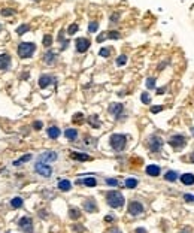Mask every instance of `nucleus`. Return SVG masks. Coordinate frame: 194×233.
Returning <instances> with one entry per match:
<instances>
[{
	"label": "nucleus",
	"instance_id": "obj_27",
	"mask_svg": "<svg viewBox=\"0 0 194 233\" xmlns=\"http://www.w3.org/2000/svg\"><path fill=\"white\" fill-rule=\"evenodd\" d=\"M126 187L127 188H136L137 187V179H134V178H129V179H126Z\"/></svg>",
	"mask_w": 194,
	"mask_h": 233
},
{
	"label": "nucleus",
	"instance_id": "obj_24",
	"mask_svg": "<svg viewBox=\"0 0 194 233\" xmlns=\"http://www.w3.org/2000/svg\"><path fill=\"white\" fill-rule=\"evenodd\" d=\"M69 217L72 218V220H78L79 217H81V211L78 208H70L69 209Z\"/></svg>",
	"mask_w": 194,
	"mask_h": 233
},
{
	"label": "nucleus",
	"instance_id": "obj_43",
	"mask_svg": "<svg viewBox=\"0 0 194 233\" xmlns=\"http://www.w3.org/2000/svg\"><path fill=\"white\" fill-rule=\"evenodd\" d=\"M118 18H119L118 14H112L111 15V22H118Z\"/></svg>",
	"mask_w": 194,
	"mask_h": 233
},
{
	"label": "nucleus",
	"instance_id": "obj_14",
	"mask_svg": "<svg viewBox=\"0 0 194 233\" xmlns=\"http://www.w3.org/2000/svg\"><path fill=\"white\" fill-rule=\"evenodd\" d=\"M43 61H45L46 64H54V63L57 61V52H54V51H48V52L43 55Z\"/></svg>",
	"mask_w": 194,
	"mask_h": 233
},
{
	"label": "nucleus",
	"instance_id": "obj_4",
	"mask_svg": "<svg viewBox=\"0 0 194 233\" xmlns=\"http://www.w3.org/2000/svg\"><path fill=\"white\" fill-rule=\"evenodd\" d=\"M34 170H36V173H39L40 176H45V178H50V176L52 175L51 166L46 165V163H43V161H39V160H37L36 165H34Z\"/></svg>",
	"mask_w": 194,
	"mask_h": 233
},
{
	"label": "nucleus",
	"instance_id": "obj_9",
	"mask_svg": "<svg viewBox=\"0 0 194 233\" xmlns=\"http://www.w3.org/2000/svg\"><path fill=\"white\" fill-rule=\"evenodd\" d=\"M75 45H76V51L78 52H85V51H88L91 43H90V40L87 37H78L76 42H75Z\"/></svg>",
	"mask_w": 194,
	"mask_h": 233
},
{
	"label": "nucleus",
	"instance_id": "obj_49",
	"mask_svg": "<svg viewBox=\"0 0 194 233\" xmlns=\"http://www.w3.org/2000/svg\"><path fill=\"white\" fill-rule=\"evenodd\" d=\"M191 161H193V163H194V154H193V155H191Z\"/></svg>",
	"mask_w": 194,
	"mask_h": 233
},
{
	"label": "nucleus",
	"instance_id": "obj_38",
	"mask_svg": "<svg viewBox=\"0 0 194 233\" xmlns=\"http://www.w3.org/2000/svg\"><path fill=\"white\" fill-rule=\"evenodd\" d=\"M0 14H2L3 17H9V15H14L15 11L14 9H2V12H0Z\"/></svg>",
	"mask_w": 194,
	"mask_h": 233
},
{
	"label": "nucleus",
	"instance_id": "obj_3",
	"mask_svg": "<svg viewBox=\"0 0 194 233\" xmlns=\"http://www.w3.org/2000/svg\"><path fill=\"white\" fill-rule=\"evenodd\" d=\"M36 51V45L32 42H21L18 45V55L21 58H29L34 54Z\"/></svg>",
	"mask_w": 194,
	"mask_h": 233
},
{
	"label": "nucleus",
	"instance_id": "obj_28",
	"mask_svg": "<svg viewBox=\"0 0 194 233\" xmlns=\"http://www.w3.org/2000/svg\"><path fill=\"white\" fill-rule=\"evenodd\" d=\"M22 199L21 197H14L12 200H11V205H12V208H21L22 206Z\"/></svg>",
	"mask_w": 194,
	"mask_h": 233
},
{
	"label": "nucleus",
	"instance_id": "obj_34",
	"mask_svg": "<svg viewBox=\"0 0 194 233\" xmlns=\"http://www.w3.org/2000/svg\"><path fill=\"white\" fill-rule=\"evenodd\" d=\"M43 45L45 46H51L52 45V36L51 35H45L43 36Z\"/></svg>",
	"mask_w": 194,
	"mask_h": 233
},
{
	"label": "nucleus",
	"instance_id": "obj_47",
	"mask_svg": "<svg viewBox=\"0 0 194 233\" xmlns=\"http://www.w3.org/2000/svg\"><path fill=\"white\" fill-rule=\"evenodd\" d=\"M164 91H166V87H161L157 90V94H164Z\"/></svg>",
	"mask_w": 194,
	"mask_h": 233
},
{
	"label": "nucleus",
	"instance_id": "obj_35",
	"mask_svg": "<svg viewBox=\"0 0 194 233\" xmlns=\"http://www.w3.org/2000/svg\"><path fill=\"white\" fill-rule=\"evenodd\" d=\"M73 123L82 124V123H84V115H82V114H75V115H73Z\"/></svg>",
	"mask_w": 194,
	"mask_h": 233
},
{
	"label": "nucleus",
	"instance_id": "obj_12",
	"mask_svg": "<svg viewBox=\"0 0 194 233\" xmlns=\"http://www.w3.org/2000/svg\"><path fill=\"white\" fill-rule=\"evenodd\" d=\"M52 82H55V78L52 75H42L39 78V87L40 88H46L48 85L52 84Z\"/></svg>",
	"mask_w": 194,
	"mask_h": 233
},
{
	"label": "nucleus",
	"instance_id": "obj_26",
	"mask_svg": "<svg viewBox=\"0 0 194 233\" xmlns=\"http://www.w3.org/2000/svg\"><path fill=\"white\" fill-rule=\"evenodd\" d=\"M30 158H32V154H26V155H22L21 158H18V160H15V161H14V166H21L22 163L29 161Z\"/></svg>",
	"mask_w": 194,
	"mask_h": 233
},
{
	"label": "nucleus",
	"instance_id": "obj_25",
	"mask_svg": "<svg viewBox=\"0 0 194 233\" xmlns=\"http://www.w3.org/2000/svg\"><path fill=\"white\" fill-rule=\"evenodd\" d=\"M88 123H90L94 129H99V127H100V121H99V118H97V115L88 116Z\"/></svg>",
	"mask_w": 194,
	"mask_h": 233
},
{
	"label": "nucleus",
	"instance_id": "obj_36",
	"mask_svg": "<svg viewBox=\"0 0 194 233\" xmlns=\"http://www.w3.org/2000/svg\"><path fill=\"white\" fill-rule=\"evenodd\" d=\"M126 63H127V55H119L116 58V66H123Z\"/></svg>",
	"mask_w": 194,
	"mask_h": 233
},
{
	"label": "nucleus",
	"instance_id": "obj_32",
	"mask_svg": "<svg viewBox=\"0 0 194 233\" xmlns=\"http://www.w3.org/2000/svg\"><path fill=\"white\" fill-rule=\"evenodd\" d=\"M140 100H142V103H145V105H149V103H151V97H149L148 93H142Z\"/></svg>",
	"mask_w": 194,
	"mask_h": 233
},
{
	"label": "nucleus",
	"instance_id": "obj_6",
	"mask_svg": "<svg viewBox=\"0 0 194 233\" xmlns=\"http://www.w3.org/2000/svg\"><path fill=\"white\" fill-rule=\"evenodd\" d=\"M148 147H149L151 152H158L161 150V147H163V139L160 136H157V134H152L149 137V141H148Z\"/></svg>",
	"mask_w": 194,
	"mask_h": 233
},
{
	"label": "nucleus",
	"instance_id": "obj_23",
	"mask_svg": "<svg viewBox=\"0 0 194 233\" xmlns=\"http://www.w3.org/2000/svg\"><path fill=\"white\" fill-rule=\"evenodd\" d=\"M58 188H60L61 191H69V190L72 188V184H70L69 179H61V181L58 182Z\"/></svg>",
	"mask_w": 194,
	"mask_h": 233
},
{
	"label": "nucleus",
	"instance_id": "obj_48",
	"mask_svg": "<svg viewBox=\"0 0 194 233\" xmlns=\"http://www.w3.org/2000/svg\"><path fill=\"white\" fill-rule=\"evenodd\" d=\"M105 221H108V223H109V221H114V217H111V215H108V217L105 218Z\"/></svg>",
	"mask_w": 194,
	"mask_h": 233
},
{
	"label": "nucleus",
	"instance_id": "obj_22",
	"mask_svg": "<svg viewBox=\"0 0 194 233\" xmlns=\"http://www.w3.org/2000/svg\"><path fill=\"white\" fill-rule=\"evenodd\" d=\"M78 184H84V185H87V187H96L97 185V181H96V178H85V179H78L76 181Z\"/></svg>",
	"mask_w": 194,
	"mask_h": 233
},
{
	"label": "nucleus",
	"instance_id": "obj_7",
	"mask_svg": "<svg viewBox=\"0 0 194 233\" xmlns=\"http://www.w3.org/2000/svg\"><path fill=\"white\" fill-rule=\"evenodd\" d=\"M18 227L24 232V233H32L33 232V221L30 217H22L18 221Z\"/></svg>",
	"mask_w": 194,
	"mask_h": 233
},
{
	"label": "nucleus",
	"instance_id": "obj_21",
	"mask_svg": "<svg viewBox=\"0 0 194 233\" xmlns=\"http://www.w3.org/2000/svg\"><path fill=\"white\" fill-rule=\"evenodd\" d=\"M178 178H179V175H178V172H175V170H169V172H166V175H164V179L169 181V182H175Z\"/></svg>",
	"mask_w": 194,
	"mask_h": 233
},
{
	"label": "nucleus",
	"instance_id": "obj_44",
	"mask_svg": "<svg viewBox=\"0 0 194 233\" xmlns=\"http://www.w3.org/2000/svg\"><path fill=\"white\" fill-rule=\"evenodd\" d=\"M184 199L187 202H194V196L193 194H184Z\"/></svg>",
	"mask_w": 194,
	"mask_h": 233
},
{
	"label": "nucleus",
	"instance_id": "obj_39",
	"mask_svg": "<svg viewBox=\"0 0 194 233\" xmlns=\"http://www.w3.org/2000/svg\"><path fill=\"white\" fill-rule=\"evenodd\" d=\"M99 54H100L102 57H109L111 51H109V48H102V50L99 51Z\"/></svg>",
	"mask_w": 194,
	"mask_h": 233
},
{
	"label": "nucleus",
	"instance_id": "obj_16",
	"mask_svg": "<svg viewBox=\"0 0 194 233\" xmlns=\"http://www.w3.org/2000/svg\"><path fill=\"white\" fill-rule=\"evenodd\" d=\"M147 173L149 175V176H158L160 175V172H161V169H160V166H157V165H149V166H147Z\"/></svg>",
	"mask_w": 194,
	"mask_h": 233
},
{
	"label": "nucleus",
	"instance_id": "obj_17",
	"mask_svg": "<svg viewBox=\"0 0 194 233\" xmlns=\"http://www.w3.org/2000/svg\"><path fill=\"white\" fill-rule=\"evenodd\" d=\"M179 178H181V182L184 185H193L194 184V175L193 173H184Z\"/></svg>",
	"mask_w": 194,
	"mask_h": 233
},
{
	"label": "nucleus",
	"instance_id": "obj_13",
	"mask_svg": "<svg viewBox=\"0 0 194 233\" xmlns=\"http://www.w3.org/2000/svg\"><path fill=\"white\" fill-rule=\"evenodd\" d=\"M11 66V57L8 54H0V70H8Z\"/></svg>",
	"mask_w": 194,
	"mask_h": 233
},
{
	"label": "nucleus",
	"instance_id": "obj_41",
	"mask_svg": "<svg viewBox=\"0 0 194 233\" xmlns=\"http://www.w3.org/2000/svg\"><path fill=\"white\" fill-rule=\"evenodd\" d=\"M160 111H163V106H152V108H151V112H152V114H157V112H160Z\"/></svg>",
	"mask_w": 194,
	"mask_h": 233
},
{
	"label": "nucleus",
	"instance_id": "obj_40",
	"mask_svg": "<svg viewBox=\"0 0 194 233\" xmlns=\"http://www.w3.org/2000/svg\"><path fill=\"white\" fill-rule=\"evenodd\" d=\"M106 184H108V185H112V187H116V185H118V181H116V179H112V178H108V179H106Z\"/></svg>",
	"mask_w": 194,
	"mask_h": 233
},
{
	"label": "nucleus",
	"instance_id": "obj_8",
	"mask_svg": "<svg viewBox=\"0 0 194 233\" xmlns=\"http://www.w3.org/2000/svg\"><path fill=\"white\" fill-rule=\"evenodd\" d=\"M142 212H143V205L140 202L133 200L129 203V214L130 215H140Z\"/></svg>",
	"mask_w": 194,
	"mask_h": 233
},
{
	"label": "nucleus",
	"instance_id": "obj_2",
	"mask_svg": "<svg viewBox=\"0 0 194 233\" xmlns=\"http://www.w3.org/2000/svg\"><path fill=\"white\" fill-rule=\"evenodd\" d=\"M111 142V147L115 150V151H123L127 145V136L126 134H119V133H115L111 136L109 139Z\"/></svg>",
	"mask_w": 194,
	"mask_h": 233
},
{
	"label": "nucleus",
	"instance_id": "obj_45",
	"mask_svg": "<svg viewBox=\"0 0 194 233\" xmlns=\"http://www.w3.org/2000/svg\"><path fill=\"white\" fill-rule=\"evenodd\" d=\"M106 233H121V230H119L118 227H112V229L106 230Z\"/></svg>",
	"mask_w": 194,
	"mask_h": 233
},
{
	"label": "nucleus",
	"instance_id": "obj_20",
	"mask_svg": "<svg viewBox=\"0 0 194 233\" xmlns=\"http://www.w3.org/2000/svg\"><path fill=\"white\" fill-rule=\"evenodd\" d=\"M64 136L69 139V141H76V137H78V130L76 129H67L64 132Z\"/></svg>",
	"mask_w": 194,
	"mask_h": 233
},
{
	"label": "nucleus",
	"instance_id": "obj_10",
	"mask_svg": "<svg viewBox=\"0 0 194 233\" xmlns=\"http://www.w3.org/2000/svg\"><path fill=\"white\" fill-rule=\"evenodd\" d=\"M58 158V154L55 151H45L39 155V161H43V163H51V161H55Z\"/></svg>",
	"mask_w": 194,
	"mask_h": 233
},
{
	"label": "nucleus",
	"instance_id": "obj_42",
	"mask_svg": "<svg viewBox=\"0 0 194 233\" xmlns=\"http://www.w3.org/2000/svg\"><path fill=\"white\" fill-rule=\"evenodd\" d=\"M42 126H43V124H42V121H34V123H33V127H34L36 130H40V129H42Z\"/></svg>",
	"mask_w": 194,
	"mask_h": 233
},
{
	"label": "nucleus",
	"instance_id": "obj_1",
	"mask_svg": "<svg viewBox=\"0 0 194 233\" xmlns=\"http://www.w3.org/2000/svg\"><path fill=\"white\" fill-rule=\"evenodd\" d=\"M106 202L111 208H121L124 205V196L116 190H112L106 194Z\"/></svg>",
	"mask_w": 194,
	"mask_h": 233
},
{
	"label": "nucleus",
	"instance_id": "obj_29",
	"mask_svg": "<svg viewBox=\"0 0 194 233\" xmlns=\"http://www.w3.org/2000/svg\"><path fill=\"white\" fill-rule=\"evenodd\" d=\"M97 29H99V22H97V21H91L90 24H88V32L90 33H96Z\"/></svg>",
	"mask_w": 194,
	"mask_h": 233
},
{
	"label": "nucleus",
	"instance_id": "obj_37",
	"mask_svg": "<svg viewBox=\"0 0 194 233\" xmlns=\"http://www.w3.org/2000/svg\"><path fill=\"white\" fill-rule=\"evenodd\" d=\"M147 88H149V90L155 88V78H148L147 79Z\"/></svg>",
	"mask_w": 194,
	"mask_h": 233
},
{
	"label": "nucleus",
	"instance_id": "obj_15",
	"mask_svg": "<svg viewBox=\"0 0 194 233\" xmlns=\"http://www.w3.org/2000/svg\"><path fill=\"white\" fill-rule=\"evenodd\" d=\"M84 209L87 212H96L97 211V205L94 202V199H88L84 202Z\"/></svg>",
	"mask_w": 194,
	"mask_h": 233
},
{
	"label": "nucleus",
	"instance_id": "obj_31",
	"mask_svg": "<svg viewBox=\"0 0 194 233\" xmlns=\"http://www.w3.org/2000/svg\"><path fill=\"white\" fill-rule=\"evenodd\" d=\"M106 39H119L121 37V35L118 33V32H106Z\"/></svg>",
	"mask_w": 194,
	"mask_h": 233
},
{
	"label": "nucleus",
	"instance_id": "obj_30",
	"mask_svg": "<svg viewBox=\"0 0 194 233\" xmlns=\"http://www.w3.org/2000/svg\"><path fill=\"white\" fill-rule=\"evenodd\" d=\"M29 30H30V27H29L27 24H22V26H19V27L17 29V33L21 36V35H24V33H27Z\"/></svg>",
	"mask_w": 194,
	"mask_h": 233
},
{
	"label": "nucleus",
	"instance_id": "obj_11",
	"mask_svg": "<svg viewBox=\"0 0 194 233\" xmlns=\"http://www.w3.org/2000/svg\"><path fill=\"white\" fill-rule=\"evenodd\" d=\"M123 111H124V106L121 105V103H112L109 106V112L112 115H115V118H118V120L123 116Z\"/></svg>",
	"mask_w": 194,
	"mask_h": 233
},
{
	"label": "nucleus",
	"instance_id": "obj_33",
	"mask_svg": "<svg viewBox=\"0 0 194 233\" xmlns=\"http://www.w3.org/2000/svg\"><path fill=\"white\" fill-rule=\"evenodd\" d=\"M78 29H79V27H78V24H70V26H69V29H67V35H69V36L75 35V33L78 32Z\"/></svg>",
	"mask_w": 194,
	"mask_h": 233
},
{
	"label": "nucleus",
	"instance_id": "obj_18",
	"mask_svg": "<svg viewBox=\"0 0 194 233\" xmlns=\"http://www.w3.org/2000/svg\"><path fill=\"white\" fill-rule=\"evenodd\" d=\"M70 157L73 158V160H79V161H88V160H91V157L88 155V154H82V152H72L70 154Z\"/></svg>",
	"mask_w": 194,
	"mask_h": 233
},
{
	"label": "nucleus",
	"instance_id": "obj_46",
	"mask_svg": "<svg viewBox=\"0 0 194 233\" xmlns=\"http://www.w3.org/2000/svg\"><path fill=\"white\" fill-rule=\"evenodd\" d=\"M134 233H147V230H145L143 227H137V229L134 230Z\"/></svg>",
	"mask_w": 194,
	"mask_h": 233
},
{
	"label": "nucleus",
	"instance_id": "obj_19",
	"mask_svg": "<svg viewBox=\"0 0 194 233\" xmlns=\"http://www.w3.org/2000/svg\"><path fill=\"white\" fill-rule=\"evenodd\" d=\"M46 133H48V136H50L51 139H57V137L60 136V133H61V132H60V129H58V127H55V126H51L50 129L46 130Z\"/></svg>",
	"mask_w": 194,
	"mask_h": 233
},
{
	"label": "nucleus",
	"instance_id": "obj_5",
	"mask_svg": "<svg viewBox=\"0 0 194 233\" xmlns=\"http://www.w3.org/2000/svg\"><path fill=\"white\" fill-rule=\"evenodd\" d=\"M169 144H170L175 150H181V148L185 147L187 141H185L184 134H173V136H170V139H169Z\"/></svg>",
	"mask_w": 194,
	"mask_h": 233
}]
</instances>
